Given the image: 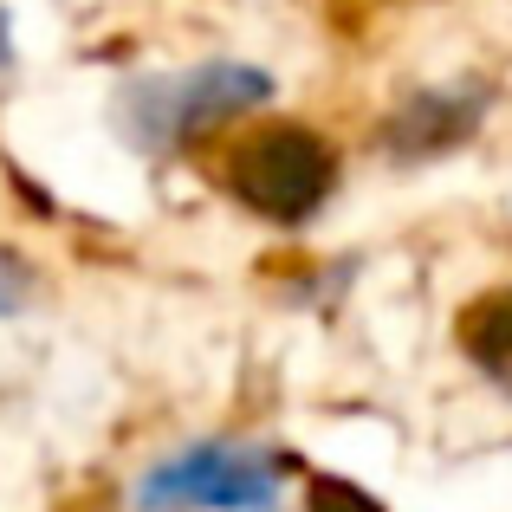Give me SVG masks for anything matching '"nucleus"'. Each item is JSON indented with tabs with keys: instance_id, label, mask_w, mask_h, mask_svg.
I'll list each match as a JSON object with an SVG mask.
<instances>
[{
	"instance_id": "nucleus-1",
	"label": "nucleus",
	"mask_w": 512,
	"mask_h": 512,
	"mask_svg": "<svg viewBox=\"0 0 512 512\" xmlns=\"http://www.w3.org/2000/svg\"><path fill=\"white\" fill-rule=\"evenodd\" d=\"M266 98H273V78H266L260 65L208 59V65H188V72H163V78L124 85V98H117V130H124V143L143 150V156H175L195 137H208V130L260 111Z\"/></svg>"
},
{
	"instance_id": "nucleus-2",
	"label": "nucleus",
	"mask_w": 512,
	"mask_h": 512,
	"mask_svg": "<svg viewBox=\"0 0 512 512\" xmlns=\"http://www.w3.org/2000/svg\"><path fill=\"white\" fill-rule=\"evenodd\" d=\"M292 474H299V461L286 448L208 435V441H188L169 461L143 467L137 487H130V506L137 512H279Z\"/></svg>"
},
{
	"instance_id": "nucleus-3",
	"label": "nucleus",
	"mask_w": 512,
	"mask_h": 512,
	"mask_svg": "<svg viewBox=\"0 0 512 512\" xmlns=\"http://www.w3.org/2000/svg\"><path fill=\"white\" fill-rule=\"evenodd\" d=\"M227 195L273 227H305L338 195V150L305 124H266L240 137L221 163Z\"/></svg>"
},
{
	"instance_id": "nucleus-4",
	"label": "nucleus",
	"mask_w": 512,
	"mask_h": 512,
	"mask_svg": "<svg viewBox=\"0 0 512 512\" xmlns=\"http://www.w3.org/2000/svg\"><path fill=\"white\" fill-rule=\"evenodd\" d=\"M487 111H493V85H480V78L422 85L376 124V150H383L389 163H435V156L474 143L480 124H487Z\"/></svg>"
},
{
	"instance_id": "nucleus-5",
	"label": "nucleus",
	"mask_w": 512,
	"mask_h": 512,
	"mask_svg": "<svg viewBox=\"0 0 512 512\" xmlns=\"http://www.w3.org/2000/svg\"><path fill=\"white\" fill-rule=\"evenodd\" d=\"M454 338H461L474 370H487L493 383L512 389V292H480V299L461 312Z\"/></svg>"
},
{
	"instance_id": "nucleus-6",
	"label": "nucleus",
	"mask_w": 512,
	"mask_h": 512,
	"mask_svg": "<svg viewBox=\"0 0 512 512\" xmlns=\"http://www.w3.org/2000/svg\"><path fill=\"white\" fill-rule=\"evenodd\" d=\"M305 512H383V506H376V493H363L357 480L318 474V480H312V500H305Z\"/></svg>"
},
{
	"instance_id": "nucleus-7",
	"label": "nucleus",
	"mask_w": 512,
	"mask_h": 512,
	"mask_svg": "<svg viewBox=\"0 0 512 512\" xmlns=\"http://www.w3.org/2000/svg\"><path fill=\"white\" fill-rule=\"evenodd\" d=\"M26 299H33V266H26L20 253L0 247V318L26 312Z\"/></svg>"
},
{
	"instance_id": "nucleus-8",
	"label": "nucleus",
	"mask_w": 512,
	"mask_h": 512,
	"mask_svg": "<svg viewBox=\"0 0 512 512\" xmlns=\"http://www.w3.org/2000/svg\"><path fill=\"white\" fill-rule=\"evenodd\" d=\"M0 72H13V26H7V7H0Z\"/></svg>"
}]
</instances>
